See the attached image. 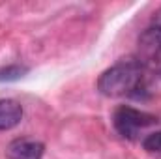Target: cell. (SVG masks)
Returning <instances> with one entry per match:
<instances>
[{"label":"cell","instance_id":"6","mask_svg":"<svg viewBox=\"0 0 161 159\" xmlns=\"http://www.w3.org/2000/svg\"><path fill=\"white\" fill-rule=\"evenodd\" d=\"M142 148L146 152H150V154H161V131L150 133L148 137H144Z\"/></svg>","mask_w":161,"mask_h":159},{"label":"cell","instance_id":"1","mask_svg":"<svg viewBox=\"0 0 161 159\" xmlns=\"http://www.w3.org/2000/svg\"><path fill=\"white\" fill-rule=\"evenodd\" d=\"M144 69L135 58L120 60L109 69H105L97 79V90L107 97L137 96L144 82Z\"/></svg>","mask_w":161,"mask_h":159},{"label":"cell","instance_id":"2","mask_svg":"<svg viewBox=\"0 0 161 159\" xmlns=\"http://www.w3.org/2000/svg\"><path fill=\"white\" fill-rule=\"evenodd\" d=\"M144 71L161 73V30L148 26L137 40V52L133 56Z\"/></svg>","mask_w":161,"mask_h":159},{"label":"cell","instance_id":"5","mask_svg":"<svg viewBox=\"0 0 161 159\" xmlns=\"http://www.w3.org/2000/svg\"><path fill=\"white\" fill-rule=\"evenodd\" d=\"M23 120V105L15 99H0V131L15 127Z\"/></svg>","mask_w":161,"mask_h":159},{"label":"cell","instance_id":"4","mask_svg":"<svg viewBox=\"0 0 161 159\" xmlns=\"http://www.w3.org/2000/svg\"><path fill=\"white\" fill-rule=\"evenodd\" d=\"M43 152H45V146L40 140L17 139V140L9 142L6 156H8V159H41Z\"/></svg>","mask_w":161,"mask_h":159},{"label":"cell","instance_id":"7","mask_svg":"<svg viewBox=\"0 0 161 159\" xmlns=\"http://www.w3.org/2000/svg\"><path fill=\"white\" fill-rule=\"evenodd\" d=\"M23 73H26V68H21V66H9V68L0 69V80L21 79V77H23Z\"/></svg>","mask_w":161,"mask_h":159},{"label":"cell","instance_id":"8","mask_svg":"<svg viewBox=\"0 0 161 159\" xmlns=\"http://www.w3.org/2000/svg\"><path fill=\"white\" fill-rule=\"evenodd\" d=\"M152 23H154L152 26H156V28H159V30H161V8L156 11V13H154V19H152Z\"/></svg>","mask_w":161,"mask_h":159},{"label":"cell","instance_id":"3","mask_svg":"<svg viewBox=\"0 0 161 159\" xmlns=\"http://www.w3.org/2000/svg\"><path fill=\"white\" fill-rule=\"evenodd\" d=\"M156 122H158V118L154 114H148L144 111H139V109H133V107H125V105L116 109V112L113 116V123H114L116 131L125 139H137V135L142 129L154 125Z\"/></svg>","mask_w":161,"mask_h":159}]
</instances>
